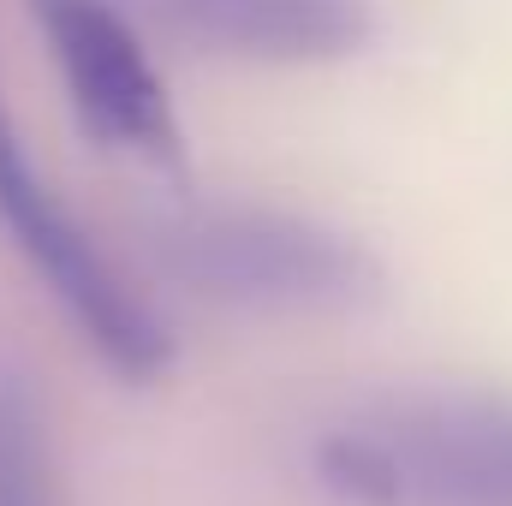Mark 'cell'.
<instances>
[{
    "instance_id": "obj_3",
    "label": "cell",
    "mask_w": 512,
    "mask_h": 506,
    "mask_svg": "<svg viewBox=\"0 0 512 506\" xmlns=\"http://www.w3.org/2000/svg\"><path fill=\"white\" fill-rule=\"evenodd\" d=\"M54 66L66 84V102L78 126L102 149L137 155L149 167L179 173L185 167V131L173 114V90L143 48L137 24L120 0H24Z\"/></svg>"
},
{
    "instance_id": "obj_4",
    "label": "cell",
    "mask_w": 512,
    "mask_h": 506,
    "mask_svg": "<svg viewBox=\"0 0 512 506\" xmlns=\"http://www.w3.org/2000/svg\"><path fill=\"white\" fill-rule=\"evenodd\" d=\"M358 423L393 459L399 506H512V405L477 393H393Z\"/></svg>"
},
{
    "instance_id": "obj_5",
    "label": "cell",
    "mask_w": 512,
    "mask_h": 506,
    "mask_svg": "<svg viewBox=\"0 0 512 506\" xmlns=\"http://www.w3.org/2000/svg\"><path fill=\"white\" fill-rule=\"evenodd\" d=\"M167 36L251 66H334L370 48V0H137Z\"/></svg>"
},
{
    "instance_id": "obj_2",
    "label": "cell",
    "mask_w": 512,
    "mask_h": 506,
    "mask_svg": "<svg viewBox=\"0 0 512 506\" xmlns=\"http://www.w3.org/2000/svg\"><path fill=\"white\" fill-rule=\"evenodd\" d=\"M0 227L12 251L30 262V274L48 286V298L66 310L78 340L131 387H149L173 370L179 346L167 316L131 286V274L90 239V227L60 203L48 173L30 161L24 131L0 90Z\"/></svg>"
},
{
    "instance_id": "obj_1",
    "label": "cell",
    "mask_w": 512,
    "mask_h": 506,
    "mask_svg": "<svg viewBox=\"0 0 512 506\" xmlns=\"http://www.w3.org/2000/svg\"><path fill=\"white\" fill-rule=\"evenodd\" d=\"M155 268L191 298L256 316H346L382 298L376 251L328 221L268 203H179L149 215Z\"/></svg>"
},
{
    "instance_id": "obj_6",
    "label": "cell",
    "mask_w": 512,
    "mask_h": 506,
    "mask_svg": "<svg viewBox=\"0 0 512 506\" xmlns=\"http://www.w3.org/2000/svg\"><path fill=\"white\" fill-rule=\"evenodd\" d=\"M0 506H60L48 411L18 364H0Z\"/></svg>"
}]
</instances>
